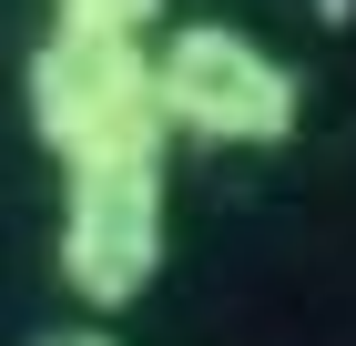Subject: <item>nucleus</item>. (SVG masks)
<instances>
[{"instance_id": "f257e3e1", "label": "nucleus", "mask_w": 356, "mask_h": 346, "mask_svg": "<svg viewBox=\"0 0 356 346\" xmlns=\"http://www.w3.org/2000/svg\"><path fill=\"white\" fill-rule=\"evenodd\" d=\"M163 235H173V143L61 163L51 275L82 295L92 316H122V306H143L163 285Z\"/></svg>"}, {"instance_id": "f03ea898", "label": "nucleus", "mask_w": 356, "mask_h": 346, "mask_svg": "<svg viewBox=\"0 0 356 346\" xmlns=\"http://www.w3.org/2000/svg\"><path fill=\"white\" fill-rule=\"evenodd\" d=\"M21 112H31V143L51 163L173 143L163 81H153V31H72V21H51L31 41V61H21Z\"/></svg>"}, {"instance_id": "7ed1b4c3", "label": "nucleus", "mask_w": 356, "mask_h": 346, "mask_svg": "<svg viewBox=\"0 0 356 346\" xmlns=\"http://www.w3.org/2000/svg\"><path fill=\"white\" fill-rule=\"evenodd\" d=\"M153 81H163L173 143L214 153H275L305 123V81L285 52H265L245 21H163L153 31Z\"/></svg>"}, {"instance_id": "20e7f679", "label": "nucleus", "mask_w": 356, "mask_h": 346, "mask_svg": "<svg viewBox=\"0 0 356 346\" xmlns=\"http://www.w3.org/2000/svg\"><path fill=\"white\" fill-rule=\"evenodd\" d=\"M51 21H72V31H163V0H51Z\"/></svg>"}, {"instance_id": "39448f33", "label": "nucleus", "mask_w": 356, "mask_h": 346, "mask_svg": "<svg viewBox=\"0 0 356 346\" xmlns=\"http://www.w3.org/2000/svg\"><path fill=\"white\" fill-rule=\"evenodd\" d=\"M41 346H122L112 326H61V336H41Z\"/></svg>"}]
</instances>
